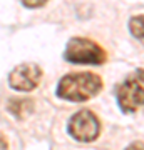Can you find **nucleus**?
Segmentation results:
<instances>
[{
	"mask_svg": "<svg viewBox=\"0 0 144 150\" xmlns=\"http://www.w3.org/2000/svg\"><path fill=\"white\" fill-rule=\"evenodd\" d=\"M102 79L92 72L67 74L57 85V95L69 102H85L102 90Z\"/></svg>",
	"mask_w": 144,
	"mask_h": 150,
	"instance_id": "1",
	"label": "nucleus"
},
{
	"mask_svg": "<svg viewBox=\"0 0 144 150\" xmlns=\"http://www.w3.org/2000/svg\"><path fill=\"white\" fill-rule=\"evenodd\" d=\"M116 100L123 113H134L144 107V69L133 70L116 88Z\"/></svg>",
	"mask_w": 144,
	"mask_h": 150,
	"instance_id": "2",
	"label": "nucleus"
},
{
	"mask_svg": "<svg viewBox=\"0 0 144 150\" xmlns=\"http://www.w3.org/2000/svg\"><path fill=\"white\" fill-rule=\"evenodd\" d=\"M64 59L75 65H102L106 64V50L97 42L85 37H72L65 45Z\"/></svg>",
	"mask_w": 144,
	"mask_h": 150,
	"instance_id": "3",
	"label": "nucleus"
},
{
	"mask_svg": "<svg viewBox=\"0 0 144 150\" xmlns=\"http://www.w3.org/2000/svg\"><path fill=\"white\" fill-rule=\"evenodd\" d=\"M67 132L72 139L82 144H91L101 135V122L97 115L89 108H82L69 118Z\"/></svg>",
	"mask_w": 144,
	"mask_h": 150,
	"instance_id": "4",
	"label": "nucleus"
},
{
	"mask_svg": "<svg viewBox=\"0 0 144 150\" xmlns=\"http://www.w3.org/2000/svg\"><path fill=\"white\" fill-rule=\"evenodd\" d=\"M42 70L35 64L17 65L9 75V85L17 92H30L40 83Z\"/></svg>",
	"mask_w": 144,
	"mask_h": 150,
	"instance_id": "5",
	"label": "nucleus"
},
{
	"mask_svg": "<svg viewBox=\"0 0 144 150\" xmlns=\"http://www.w3.org/2000/svg\"><path fill=\"white\" fill-rule=\"evenodd\" d=\"M32 102L30 100H25V98H19V100H12L9 103V110H10L17 118H25L27 115H30L32 113Z\"/></svg>",
	"mask_w": 144,
	"mask_h": 150,
	"instance_id": "6",
	"label": "nucleus"
},
{
	"mask_svg": "<svg viewBox=\"0 0 144 150\" xmlns=\"http://www.w3.org/2000/svg\"><path fill=\"white\" fill-rule=\"evenodd\" d=\"M129 32L136 40L144 45V13H139V15L131 17L129 20Z\"/></svg>",
	"mask_w": 144,
	"mask_h": 150,
	"instance_id": "7",
	"label": "nucleus"
},
{
	"mask_svg": "<svg viewBox=\"0 0 144 150\" xmlns=\"http://www.w3.org/2000/svg\"><path fill=\"white\" fill-rule=\"evenodd\" d=\"M49 0H22V4L29 8H39V7L45 5Z\"/></svg>",
	"mask_w": 144,
	"mask_h": 150,
	"instance_id": "8",
	"label": "nucleus"
},
{
	"mask_svg": "<svg viewBox=\"0 0 144 150\" xmlns=\"http://www.w3.org/2000/svg\"><path fill=\"white\" fill-rule=\"evenodd\" d=\"M134 147H143V149H144V144H143V142H136V144L129 145V149H134Z\"/></svg>",
	"mask_w": 144,
	"mask_h": 150,
	"instance_id": "9",
	"label": "nucleus"
}]
</instances>
